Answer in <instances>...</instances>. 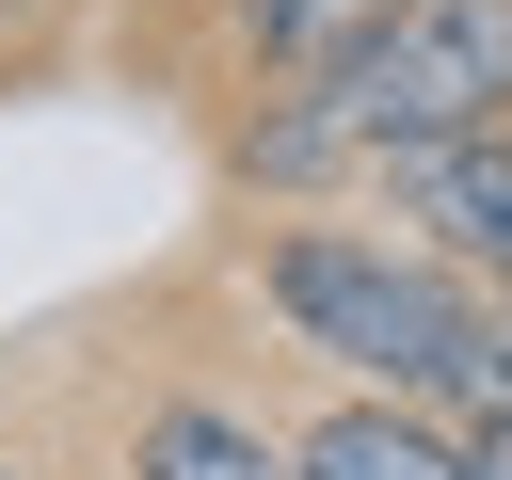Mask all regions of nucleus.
Returning <instances> with one entry per match:
<instances>
[{
    "label": "nucleus",
    "instance_id": "nucleus-1",
    "mask_svg": "<svg viewBox=\"0 0 512 480\" xmlns=\"http://www.w3.org/2000/svg\"><path fill=\"white\" fill-rule=\"evenodd\" d=\"M240 272H256V304L288 320V352H320V368L368 384V400H448V368H464L480 320H496L480 272H448L432 240H384V224H272Z\"/></svg>",
    "mask_w": 512,
    "mask_h": 480
},
{
    "label": "nucleus",
    "instance_id": "nucleus-2",
    "mask_svg": "<svg viewBox=\"0 0 512 480\" xmlns=\"http://www.w3.org/2000/svg\"><path fill=\"white\" fill-rule=\"evenodd\" d=\"M336 96H352L368 176L416 160V144H448V128H496V112H512V0H400L384 48H368Z\"/></svg>",
    "mask_w": 512,
    "mask_h": 480
},
{
    "label": "nucleus",
    "instance_id": "nucleus-3",
    "mask_svg": "<svg viewBox=\"0 0 512 480\" xmlns=\"http://www.w3.org/2000/svg\"><path fill=\"white\" fill-rule=\"evenodd\" d=\"M384 208H400V240H432L448 272L512 288V112H496V128H448V144H416V160H384Z\"/></svg>",
    "mask_w": 512,
    "mask_h": 480
},
{
    "label": "nucleus",
    "instance_id": "nucleus-4",
    "mask_svg": "<svg viewBox=\"0 0 512 480\" xmlns=\"http://www.w3.org/2000/svg\"><path fill=\"white\" fill-rule=\"evenodd\" d=\"M112 480H288V432L256 400H224V384H160L128 416V464Z\"/></svg>",
    "mask_w": 512,
    "mask_h": 480
},
{
    "label": "nucleus",
    "instance_id": "nucleus-5",
    "mask_svg": "<svg viewBox=\"0 0 512 480\" xmlns=\"http://www.w3.org/2000/svg\"><path fill=\"white\" fill-rule=\"evenodd\" d=\"M384 16L400 0H224V64L256 96H320V80H352L384 48Z\"/></svg>",
    "mask_w": 512,
    "mask_h": 480
},
{
    "label": "nucleus",
    "instance_id": "nucleus-6",
    "mask_svg": "<svg viewBox=\"0 0 512 480\" xmlns=\"http://www.w3.org/2000/svg\"><path fill=\"white\" fill-rule=\"evenodd\" d=\"M288 480H464V432L432 416V400H320L304 432H288Z\"/></svg>",
    "mask_w": 512,
    "mask_h": 480
},
{
    "label": "nucleus",
    "instance_id": "nucleus-7",
    "mask_svg": "<svg viewBox=\"0 0 512 480\" xmlns=\"http://www.w3.org/2000/svg\"><path fill=\"white\" fill-rule=\"evenodd\" d=\"M464 480H512V416H480V432H464Z\"/></svg>",
    "mask_w": 512,
    "mask_h": 480
},
{
    "label": "nucleus",
    "instance_id": "nucleus-8",
    "mask_svg": "<svg viewBox=\"0 0 512 480\" xmlns=\"http://www.w3.org/2000/svg\"><path fill=\"white\" fill-rule=\"evenodd\" d=\"M0 480H32V464H16V448H0Z\"/></svg>",
    "mask_w": 512,
    "mask_h": 480
}]
</instances>
